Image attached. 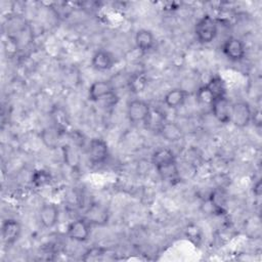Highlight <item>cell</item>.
<instances>
[{
    "instance_id": "cell-1",
    "label": "cell",
    "mask_w": 262,
    "mask_h": 262,
    "mask_svg": "<svg viewBox=\"0 0 262 262\" xmlns=\"http://www.w3.org/2000/svg\"><path fill=\"white\" fill-rule=\"evenodd\" d=\"M218 26L215 18L206 14L202 16L194 26V34L198 41L202 44L211 43L217 36Z\"/></svg>"
},
{
    "instance_id": "cell-2",
    "label": "cell",
    "mask_w": 262,
    "mask_h": 262,
    "mask_svg": "<svg viewBox=\"0 0 262 262\" xmlns=\"http://www.w3.org/2000/svg\"><path fill=\"white\" fill-rule=\"evenodd\" d=\"M253 112L249 102L238 100L231 103L230 122L237 128H245L252 122Z\"/></svg>"
},
{
    "instance_id": "cell-3",
    "label": "cell",
    "mask_w": 262,
    "mask_h": 262,
    "mask_svg": "<svg viewBox=\"0 0 262 262\" xmlns=\"http://www.w3.org/2000/svg\"><path fill=\"white\" fill-rule=\"evenodd\" d=\"M91 233V224L85 218H78L69 223L67 227L68 236L75 242L82 243L89 238Z\"/></svg>"
},
{
    "instance_id": "cell-4",
    "label": "cell",
    "mask_w": 262,
    "mask_h": 262,
    "mask_svg": "<svg viewBox=\"0 0 262 262\" xmlns=\"http://www.w3.org/2000/svg\"><path fill=\"white\" fill-rule=\"evenodd\" d=\"M110 155L108 145L105 140L100 137H94L89 141L88 157L92 164H103Z\"/></svg>"
},
{
    "instance_id": "cell-5",
    "label": "cell",
    "mask_w": 262,
    "mask_h": 262,
    "mask_svg": "<svg viewBox=\"0 0 262 262\" xmlns=\"http://www.w3.org/2000/svg\"><path fill=\"white\" fill-rule=\"evenodd\" d=\"M149 104L139 98L132 99L127 104V117L131 123H143L146 121L149 112Z\"/></svg>"
},
{
    "instance_id": "cell-6",
    "label": "cell",
    "mask_w": 262,
    "mask_h": 262,
    "mask_svg": "<svg viewBox=\"0 0 262 262\" xmlns=\"http://www.w3.org/2000/svg\"><path fill=\"white\" fill-rule=\"evenodd\" d=\"M115 95V85L110 80L94 81L88 89V98L91 101H99Z\"/></svg>"
},
{
    "instance_id": "cell-7",
    "label": "cell",
    "mask_w": 262,
    "mask_h": 262,
    "mask_svg": "<svg viewBox=\"0 0 262 262\" xmlns=\"http://www.w3.org/2000/svg\"><path fill=\"white\" fill-rule=\"evenodd\" d=\"M222 51L229 60L239 61L244 59L246 55V46L241 39L236 37H229L224 41Z\"/></svg>"
},
{
    "instance_id": "cell-8",
    "label": "cell",
    "mask_w": 262,
    "mask_h": 262,
    "mask_svg": "<svg viewBox=\"0 0 262 262\" xmlns=\"http://www.w3.org/2000/svg\"><path fill=\"white\" fill-rule=\"evenodd\" d=\"M59 218V209L53 203H45L39 210L38 219L44 228H53Z\"/></svg>"
},
{
    "instance_id": "cell-9",
    "label": "cell",
    "mask_w": 262,
    "mask_h": 262,
    "mask_svg": "<svg viewBox=\"0 0 262 262\" xmlns=\"http://www.w3.org/2000/svg\"><path fill=\"white\" fill-rule=\"evenodd\" d=\"M211 112L214 118L223 124H227L230 122V108L231 102L226 96L215 98L211 104Z\"/></svg>"
},
{
    "instance_id": "cell-10",
    "label": "cell",
    "mask_w": 262,
    "mask_h": 262,
    "mask_svg": "<svg viewBox=\"0 0 262 262\" xmlns=\"http://www.w3.org/2000/svg\"><path fill=\"white\" fill-rule=\"evenodd\" d=\"M21 225L15 219H6L1 226L2 243L5 246L13 245L20 236Z\"/></svg>"
},
{
    "instance_id": "cell-11",
    "label": "cell",
    "mask_w": 262,
    "mask_h": 262,
    "mask_svg": "<svg viewBox=\"0 0 262 262\" xmlns=\"http://www.w3.org/2000/svg\"><path fill=\"white\" fill-rule=\"evenodd\" d=\"M115 63H116L115 55L106 49L97 50L91 58L92 68L100 72L111 70L115 66Z\"/></svg>"
},
{
    "instance_id": "cell-12",
    "label": "cell",
    "mask_w": 262,
    "mask_h": 262,
    "mask_svg": "<svg viewBox=\"0 0 262 262\" xmlns=\"http://www.w3.org/2000/svg\"><path fill=\"white\" fill-rule=\"evenodd\" d=\"M160 135L169 142H177L183 138V131L180 126L172 121L166 120L158 131Z\"/></svg>"
},
{
    "instance_id": "cell-13",
    "label": "cell",
    "mask_w": 262,
    "mask_h": 262,
    "mask_svg": "<svg viewBox=\"0 0 262 262\" xmlns=\"http://www.w3.org/2000/svg\"><path fill=\"white\" fill-rule=\"evenodd\" d=\"M176 163V158L172 149L168 147L158 148L151 156V164L155 166L156 170Z\"/></svg>"
},
{
    "instance_id": "cell-14",
    "label": "cell",
    "mask_w": 262,
    "mask_h": 262,
    "mask_svg": "<svg viewBox=\"0 0 262 262\" xmlns=\"http://www.w3.org/2000/svg\"><path fill=\"white\" fill-rule=\"evenodd\" d=\"M188 93L182 88H173L164 96V103L170 108H178L183 105Z\"/></svg>"
},
{
    "instance_id": "cell-15",
    "label": "cell",
    "mask_w": 262,
    "mask_h": 262,
    "mask_svg": "<svg viewBox=\"0 0 262 262\" xmlns=\"http://www.w3.org/2000/svg\"><path fill=\"white\" fill-rule=\"evenodd\" d=\"M134 41H135L136 47L142 52L149 51L155 46V43H156V39L152 32L146 29L138 30L135 34Z\"/></svg>"
},
{
    "instance_id": "cell-16",
    "label": "cell",
    "mask_w": 262,
    "mask_h": 262,
    "mask_svg": "<svg viewBox=\"0 0 262 262\" xmlns=\"http://www.w3.org/2000/svg\"><path fill=\"white\" fill-rule=\"evenodd\" d=\"M50 117L52 123L57 130L64 133L70 127V120L67 112L61 106H53L50 111Z\"/></svg>"
},
{
    "instance_id": "cell-17",
    "label": "cell",
    "mask_w": 262,
    "mask_h": 262,
    "mask_svg": "<svg viewBox=\"0 0 262 262\" xmlns=\"http://www.w3.org/2000/svg\"><path fill=\"white\" fill-rule=\"evenodd\" d=\"M208 93L211 95L212 99L226 96V84L224 80L219 76L212 77L206 85H204Z\"/></svg>"
},
{
    "instance_id": "cell-18",
    "label": "cell",
    "mask_w": 262,
    "mask_h": 262,
    "mask_svg": "<svg viewBox=\"0 0 262 262\" xmlns=\"http://www.w3.org/2000/svg\"><path fill=\"white\" fill-rule=\"evenodd\" d=\"M85 219L88 220L90 224H105L107 222V212L102 206L94 204L87 210Z\"/></svg>"
},
{
    "instance_id": "cell-19",
    "label": "cell",
    "mask_w": 262,
    "mask_h": 262,
    "mask_svg": "<svg viewBox=\"0 0 262 262\" xmlns=\"http://www.w3.org/2000/svg\"><path fill=\"white\" fill-rule=\"evenodd\" d=\"M61 132L57 130L54 126L47 127L41 132V139L47 148H56L59 144V138L61 136Z\"/></svg>"
},
{
    "instance_id": "cell-20",
    "label": "cell",
    "mask_w": 262,
    "mask_h": 262,
    "mask_svg": "<svg viewBox=\"0 0 262 262\" xmlns=\"http://www.w3.org/2000/svg\"><path fill=\"white\" fill-rule=\"evenodd\" d=\"M147 83L148 82H147L146 75L144 73L140 72V73L133 74L129 77V79L127 81V86L132 93L138 94L146 88Z\"/></svg>"
},
{
    "instance_id": "cell-21",
    "label": "cell",
    "mask_w": 262,
    "mask_h": 262,
    "mask_svg": "<svg viewBox=\"0 0 262 262\" xmlns=\"http://www.w3.org/2000/svg\"><path fill=\"white\" fill-rule=\"evenodd\" d=\"M166 120H167L166 116L163 112H161L159 110H150L149 115H148L146 121L144 122V125L147 128L159 131V129L161 128V126L164 124V122Z\"/></svg>"
},
{
    "instance_id": "cell-22",
    "label": "cell",
    "mask_w": 262,
    "mask_h": 262,
    "mask_svg": "<svg viewBox=\"0 0 262 262\" xmlns=\"http://www.w3.org/2000/svg\"><path fill=\"white\" fill-rule=\"evenodd\" d=\"M210 203L213 206V208L215 209V211L221 213L225 210L226 207V203H227V198H226V193L222 190V189H215L212 191V193L210 194Z\"/></svg>"
},
{
    "instance_id": "cell-23",
    "label": "cell",
    "mask_w": 262,
    "mask_h": 262,
    "mask_svg": "<svg viewBox=\"0 0 262 262\" xmlns=\"http://www.w3.org/2000/svg\"><path fill=\"white\" fill-rule=\"evenodd\" d=\"M51 180H52L51 174L47 170H44V169H39V170L34 171V173L32 174V178H31L32 184L37 188L49 185Z\"/></svg>"
},
{
    "instance_id": "cell-24",
    "label": "cell",
    "mask_w": 262,
    "mask_h": 262,
    "mask_svg": "<svg viewBox=\"0 0 262 262\" xmlns=\"http://www.w3.org/2000/svg\"><path fill=\"white\" fill-rule=\"evenodd\" d=\"M157 171L164 180H175L178 177V172H179L176 163L162 167Z\"/></svg>"
},
{
    "instance_id": "cell-25",
    "label": "cell",
    "mask_w": 262,
    "mask_h": 262,
    "mask_svg": "<svg viewBox=\"0 0 262 262\" xmlns=\"http://www.w3.org/2000/svg\"><path fill=\"white\" fill-rule=\"evenodd\" d=\"M104 254V250L102 248H92L88 252L85 253L83 260L85 261H95L99 260L100 256Z\"/></svg>"
},
{
    "instance_id": "cell-26",
    "label": "cell",
    "mask_w": 262,
    "mask_h": 262,
    "mask_svg": "<svg viewBox=\"0 0 262 262\" xmlns=\"http://www.w3.org/2000/svg\"><path fill=\"white\" fill-rule=\"evenodd\" d=\"M253 191H254V193L257 195V196H259L260 195V193H261V181L260 180H258L255 184H254V186H253Z\"/></svg>"
}]
</instances>
